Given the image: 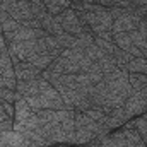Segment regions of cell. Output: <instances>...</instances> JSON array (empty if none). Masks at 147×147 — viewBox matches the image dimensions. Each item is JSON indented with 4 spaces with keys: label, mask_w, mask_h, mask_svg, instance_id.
<instances>
[{
    "label": "cell",
    "mask_w": 147,
    "mask_h": 147,
    "mask_svg": "<svg viewBox=\"0 0 147 147\" xmlns=\"http://www.w3.org/2000/svg\"><path fill=\"white\" fill-rule=\"evenodd\" d=\"M41 75L58 91L62 99L69 108L75 111H87L92 108L89 92L94 86V82L87 77V74H53L43 70Z\"/></svg>",
    "instance_id": "1"
},
{
    "label": "cell",
    "mask_w": 147,
    "mask_h": 147,
    "mask_svg": "<svg viewBox=\"0 0 147 147\" xmlns=\"http://www.w3.org/2000/svg\"><path fill=\"white\" fill-rule=\"evenodd\" d=\"M111 134L108 125L103 121H96L87 116L84 111H75V140L74 146H86L89 142H98L101 137Z\"/></svg>",
    "instance_id": "2"
},
{
    "label": "cell",
    "mask_w": 147,
    "mask_h": 147,
    "mask_svg": "<svg viewBox=\"0 0 147 147\" xmlns=\"http://www.w3.org/2000/svg\"><path fill=\"white\" fill-rule=\"evenodd\" d=\"M79 21L86 33H91L92 36H99L105 31L113 29V17L110 10L99 3H91L87 12H77Z\"/></svg>",
    "instance_id": "3"
},
{
    "label": "cell",
    "mask_w": 147,
    "mask_h": 147,
    "mask_svg": "<svg viewBox=\"0 0 147 147\" xmlns=\"http://www.w3.org/2000/svg\"><path fill=\"white\" fill-rule=\"evenodd\" d=\"M94 144H98L99 147H147L142 135L135 128H125V127L121 130L101 137Z\"/></svg>",
    "instance_id": "4"
},
{
    "label": "cell",
    "mask_w": 147,
    "mask_h": 147,
    "mask_svg": "<svg viewBox=\"0 0 147 147\" xmlns=\"http://www.w3.org/2000/svg\"><path fill=\"white\" fill-rule=\"evenodd\" d=\"M7 50H9V55L12 58V63L26 62L29 57L36 55L38 51H43L41 50V45H39V39L12 41V43H7Z\"/></svg>",
    "instance_id": "5"
},
{
    "label": "cell",
    "mask_w": 147,
    "mask_h": 147,
    "mask_svg": "<svg viewBox=\"0 0 147 147\" xmlns=\"http://www.w3.org/2000/svg\"><path fill=\"white\" fill-rule=\"evenodd\" d=\"M29 140L14 130V120L7 118L0 123V147H28Z\"/></svg>",
    "instance_id": "6"
},
{
    "label": "cell",
    "mask_w": 147,
    "mask_h": 147,
    "mask_svg": "<svg viewBox=\"0 0 147 147\" xmlns=\"http://www.w3.org/2000/svg\"><path fill=\"white\" fill-rule=\"evenodd\" d=\"M0 9L5 10L12 19L19 22H26L29 19H36L33 16L31 5L28 0H0Z\"/></svg>",
    "instance_id": "7"
},
{
    "label": "cell",
    "mask_w": 147,
    "mask_h": 147,
    "mask_svg": "<svg viewBox=\"0 0 147 147\" xmlns=\"http://www.w3.org/2000/svg\"><path fill=\"white\" fill-rule=\"evenodd\" d=\"M57 19H58V22H60L62 29H63L65 33L72 34V36H80L82 33H86V31H84V28H82V24H80V21H79L77 12L72 10L70 7H69V9H65V10H62V12L57 16Z\"/></svg>",
    "instance_id": "8"
},
{
    "label": "cell",
    "mask_w": 147,
    "mask_h": 147,
    "mask_svg": "<svg viewBox=\"0 0 147 147\" xmlns=\"http://www.w3.org/2000/svg\"><path fill=\"white\" fill-rule=\"evenodd\" d=\"M142 16L137 10H127L125 14H121L118 19L113 21V33H130L134 29L139 28V24L142 22Z\"/></svg>",
    "instance_id": "9"
},
{
    "label": "cell",
    "mask_w": 147,
    "mask_h": 147,
    "mask_svg": "<svg viewBox=\"0 0 147 147\" xmlns=\"http://www.w3.org/2000/svg\"><path fill=\"white\" fill-rule=\"evenodd\" d=\"M123 108H125V111H127L132 118H134V116H140V115L147 113V98L142 92L134 91V92L127 98Z\"/></svg>",
    "instance_id": "10"
},
{
    "label": "cell",
    "mask_w": 147,
    "mask_h": 147,
    "mask_svg": "<svg viewBox=\"0 0 147 147\" xmlns=\"http://www.w3.org/2000/svg\"><path fill=\"white\" fill-rule=\"evenodd\" d=\"M14 72H16V79L17 82H24V80H33L41 75V69L34 67L29 62H17L14 63Z\"/></svg>",
    "instance_id": "11"
},
{
    "label": "cell",
    "mask_w": 147,
    "mask_h": 147,
    "mask_svg": "<svg viewBox=\"0 0 147 147\" xmlns=\"http://www.w3.org/2000/svg\"><path fill=\"white\" fill-rule=\"evenodd\" d=\"M113 43L118 48H121L123 51L130 53L132 57H142V50H139L134 45V41H132L128 33H113Z\"/></svg>",
    "instance_id": "12"
},
{
    "label": "cell",
    "mask_w": 147,
    "mask_h": 147,
    "mask_svg": "<svg viewBox=\"0 0 147 147\" xmlns=\"http://www.w3.org/2000/svg\"><path fill=\"white\" fill-rule=\"evenodd\" d=\"M55 58L51 57V55H48L46 51H38L36 55H33V57H29L26 62H29V63H33L34 67L38 69H41V70H46L50 65H51V62H53Z\"/></svg>",
    "instance_id": "13"
},
{
    "label": "cell",
    "mask_w": 147,
    "mask_h": 147,
    "mask_svg": "<svg viewBox=\"0 0 147 147\" xmlns=\"http://www.w3.org/2000/svg\"><path fill=\"white\" fill-rule=\"evenodd\" d=\"M127 72L130 74H147V60L144 57H132L127 65Z\"/></svg>",
    "instance_id": "14"
},
{
    "label": "cell",
    "mask_w": 147,
    "mask_h": 147,
    "mask_svg": "<svg viewBox=\"0 0 147 147\" xmlns=\"http://www.w3.org/2000/svg\"><path fill=\"white\" fill-rule=\"evenodd\" d=\"M45 7L51 16H58L62 10L70 7V0H45Z\"/></svg>",
    "instance_id": "15"
},
{
    "label": "cell",
    "mask_w": 147,
    "mask_h": 147,
    "mask_svg": "<svg viewBox=\"0 0 147 147\" xmlns=\"http://www.w3.org/2000/svg\"><path fill=\"white\" fill-rule=\"evenodd\" d=\"M96 63L99 65V69H101L103 74H110V72H113L115 69H118V67H116V62H115V58H113V55H110V53H103V55L96 60Z\"/></svg>",
    "instance_id": "16"
},
{
    "label": "cell",
    "mask_w": 147,
    "mask_h": 147,
    "mask_svg": "<svg viewBox=\"0 0 147 147\" xmlns=\"http://www.w3.org/2000/svg\"><path fill=\"white\" fill-rule=\"evenodd\" d=\"M128 82L134 91H142L147 87V74H130L128 72Z\"/></svg>",
    "instance_id": "17"
},
{
    "label": "cell",
    "mask_w": 147,
    "mask_h": 147,
    "mask_svg": "<svg viewBox=\"0 0 147 147\" xmlns=\"http://www.w3.org/2000/svg\"><path fill=\"white\" fill-rule=\"evenodd\" d=\"M113 58H115V62H116V67L118 69H123V70H127V65H128V62L132 60V55L130 53H127V51H123L121 48H115V51H113Z\"/></svg>",
    "instance_id": "18"
},
{
    "label": "cell",
    "mask_w": 147,
    "mask_h": 147,
    "mask_svg": "<svg viewBox=\"0 0 147 147\" xmlns=\"http://www.w3.org/2000/svg\"><path fill=\"white\" fill-rule=\"evenodd\" d=\"M98 3L106 7V9H111V7H121V9H128V10L137 9L132 0H98Z\"/></svg>",
    "instance_id": "19"
},
{
    "label": "cell",
    "mask_w": 147,
    "mask_h": 147,
    "mask_svg": "<svg viewBox=\"0 0 147 147\" xmlns=\"http://www.w3.org/2000/svg\"><path fill=\"white\" fill-rule=\"evenodd\" d=\"M22 96L16 91V89H5V87H0V99L2 101H7V103H16L17 99H21Z\"/></svg>",
    "instance_id": "20"
},
{
    "label": "cell",
    "mask_w": 147,
    "mask_h": 147,
    "mask_svg": "<svg viewBox=\"0 0 147 147\" xmlns=\"http://www.w3.org/2000/svg\"><path fill=\"white\" fill-rule=\"evenodd\" d=\"M9 50H7V41H5V36L0 33V57L2 55H5Z\"/></svg>",
    "instance_id": "21"
},
{
    "label": "cell",
    "mask_w": 147,
    "mask_h": 147,
    "mask_svg": "<svg viewBox=\"0 0 147 147\" xmlns=\"http://www.w3.org/2000/svg\"><path fill=\"white\" fill-rule=\"evenodd\" d=\"M98 38H103V39H108V41H113V31H105L101 33Z\"/></svg>",
    "instance_id": "22"
},
{
    "label": "cell",
    "mask_w": 147,
    "mask_h": 147,
    "mask_svg": "<svg viewBox=\"0 0 147 147\" xmlns=\"http://www.w3.org/2000/svg\"><path fill=\"white\" fill-rule=\"evenodd\" d=\"M9 116H7V113H5V110H3V105H2V99H0V123L3 121V120H7Z\"/></svg>",
    "instance_id": "23"
},
{
    "label": "cell",
    "mask_w": 147,
    "mask_h": 147,
    "mask_svg": "<svg viewBox=\"0 0 147 147\" xmlns=\"http://www.w3.org/2000/svg\"><path fill=\"white\" fill-rule=\"evenodd\" d=\"M132 2H134L135 7H142V5H146L147 3V0H132Z\"/></svg>",
    "instance_id": "24"
},
{
    "label": "cell",
    "mask_w": 147,
    "mask_h": 147,
    "mask_svg": "<svg viewBox=\"0 0 147 147\" xmlns=\"http://www.w3.org/2000/svg\"><path fill=\"white\" fill-rule=\"evenodd\" d=\"M84 2H87V3H98V0H84Z\"/></svg>",
    "instance_id": "25"
},
{
    "label": "cell",
    "mask_w": 147,
    "mask_h": 147,
    "mask_svg": "<svg viewBox=\"0 0 147 147\" xmlns=\"http://www.w3.org/2000/svg\"><path fill=\"white\" fill-rule=\"evenodd\" d=\"M142 57H144V58L147 60V50H144V51H142Z\"/></svg>",
    "instance_id": "26"
},
{
    "label": "cell",
    "mask_w": 147,
    "mask_h": 147,
    "mask_svg": "<svg viewBox=\"0 0 147 147\" xmlns=\"http://www.w3.org/2000/svg\"><path fill=\"white\" fill-rule=\"evenodd\" d=\"M144 19H146V24H147V16H146V17H144Z\"/></svg>",
    "instance_id": "27"
},
{
    "label": "cell",
    "mask_w": 147,
    "mask_h": 147,
    "mask_svg": "<svg viewBox=\"0 0 147 147\" xmlns=\"http://www.w3.org/2000/svg\"><path fill=\"white\" fill-rule=\"evenodd\" d=\"M144 116H146V118H147V113H144Z\"/></svg>",
    "instance_id": "28"
},
{
    "label": "cell",
    "mask_w": 147,
    "mask_h": 147,
    "mask_svg": "<svg viewBox=\"0 0 147 147\" xmlns=\"http://www.w3.org/2000/svg\"><path fill=\"white\" fill-rule=\"evenodd\" d=\"M80 147H86V146H80Z\"/></svg>",
    "instance_id": "29"
},
{
    "label": "cell",
    "mask_w": 147,
    "mask_h": 147,
    "mask_svg": "<svg viewBox=\"0 0 147 147\" xmlns=\"http://www.w3.org/2000/svg\"><path fill=\"white\" fill-rule=\"evenodd\" d=\"M43 2H45V0H43Z\"/></svg>",
    "instance_id": "30"
}]
</instances>
